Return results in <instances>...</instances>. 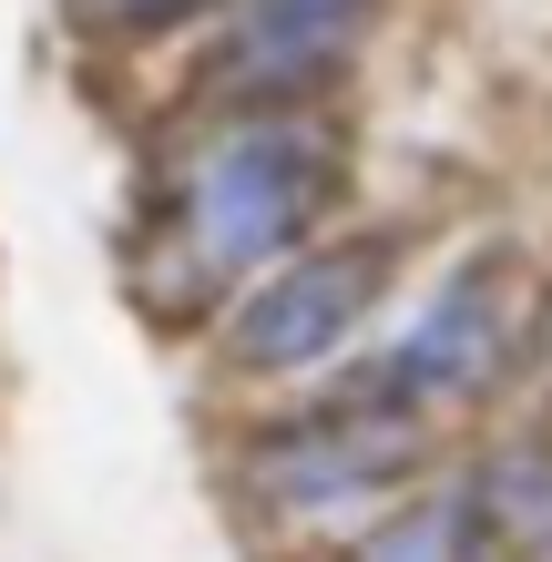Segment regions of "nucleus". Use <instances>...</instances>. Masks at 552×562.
I'll return each mask as SVG.
<instances>
[{"label":"nucleus","mask_w":552,"mask_h":562,"mask_svg":"<svg viewBox=\"0 0 552 562\" xmlns=\"http://www.w3.org/2000/svg\"><path fill=\"white\" fill-rule=\"evenodd\" d=\"M328 144L297 134V123H246L225 134L205 164H194V194H184V246L205 267H267V256L297 246V225L317 215L328 194Z\"/></svg>","instance_id":"1"},{"label":"nucleus","mask_w":552,"mask_h":562,"mask_svg":"<svg viewBox=\"0 0 552 562\" xmlns=\"http://www.w3.org/2000/svg\"><path fill=\"white\" fill-rule=\"evenodd\" d=\"M379 267H388L379 246H348V256H307V267L267 277L246 296V317H236V358L246 369H307V358H328L369 317Z\"/></svg>","instance_id":"2"},{"label":"nucleus","mask_w":552,"mask_h":562,"mask_svg":"<svg viewBox=\"0 0 552 562\" xmlns=\"http://www.w3.org/2000/svg\"><path fill=\"white\" fill-rule=\"evenodd\" d=\"M409 460V429H379V419H328V429H297L256 460V481L277 491L286 512H328V502H359L388 471Z\"/></svg>","instance_id":"3"},{"label":"nucleus","mask_w":552,"mask_h":562,"mask_svg":"<svg viewBox=\"0 0 552 562\" xmlns=\"http://www.w3.org/2000/svg\"><path fill=\"white\" fill-rule=\"evenodd\" d=\"M492 358H502V307H492V286L461 277L440 296L430 317L399 338V358L379 369V389H409V400H461V389L492 379Z\"/></svg>","instance_id":"4"},{"label":"nucleus","mask_w":552,"mask_h":562,"mask_svg":"<svg viewBox=\"0 0 552 562\" xmlns=\"http://www.w3.org/2000/svg\"><path fill=\"white\" fill-rule=\"evenodd\" d=\"M369 0H246V31H236V72L256 82H307L359 42Z\"/></svg>","instance_id":"5"},{"label":"nucleus","mask_w":552,"mask_h":562,"mask_svg":"<svg viewBox=\"0 0 552 562\" xmlns=\"http://www.w3.org/2000/svg\"><path fill=\"white\" fill-rule=\"evenodd\" d=\"M359 562H471V502L440 491V502H409Z\"/></svg>","instance_id":"6"},{"label":"nucleus","mask_w":552,"mask_h":562,"mask_svg":"<svg viewBox=\"0 0 552 562\" xmlns=\"http://www.w3.org/2000/svg\"><path fill=\"white\" fill-rule=\"evenodd\" d=\"M492 512H502V521H522L532 542L552 532V471H542L532 450H522V460H502V471H492Z\"/></svg>","instance_id":"7"},{"label":"nucleus","mask_w":552,"mask_h":562,"mask_svg":"<svg viewBox=\"0 0 552 562\" xmlns=\"http://www.w3.org/2000/svg\"><path fill=\"white\" fill-rule=\"evenodd\" d=\"M113 21H184V11H205V0H103Z\"/></svg>","instance_id":"8"}]
</instances>
